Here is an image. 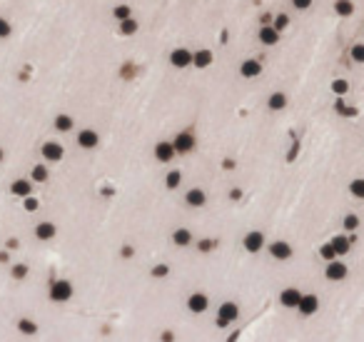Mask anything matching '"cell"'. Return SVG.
Listing matches in <instances>:
<instances>
[{
  "label": "cell",
  "mask_w": 364,
  "mask_h": 342,
  "mask_svg": "<svg viewBox=\"0 0 364 342\" xmlns=\"http://www.w3.org/2000/svg\"><path fill=\"white\" fill-rule=\"evenodd\" d=\"M40 152H42V157H45L48 163H60L62 155H65L62 145H60V143H53V140H48V143L40 148Z\"/></svg>",
  "instance_id": "cell-6"
},
{
  "label": "cell",
  "mask_w": 364,
  "mask_h": 342,
  "mask_svg": "<svg viewBox=\"0 0 364 342\" xmlns=\"http://www.w3.org/2000/svg\"><path fill=\"white\" fill-rule=\"evenodd\" d=\"M210 63H212L210 50H197V53H192V65H195V68H207Z\"/></svg>",
  "instance_id": "cell-19"
},
{
  "label": "cell",
  "mask_w": 364,
  "mask_h": 342,
  "mask_svg": "<svg viewBox=\"0 0 364 342\" xmlns=\"http://www.w3.org/2000/svg\"><path fill=\"white\" fill-rule=\"evenodd\" d=\"M58 235V228L53 225V223H40V225H35V237L38 240H53Z\"/></svg>",
  "instance_id": "cell-15"
},
{
  "label": "cell",
  "mask_w": 364,
  "mask_h": 342,
  "mask_svg": "<svg viewBox=\"0 0 364 342\" xmlns=\"http://www.w3.org/2000/svg\"><path fill=\"white\" fill-rule=\"evenodd\" d=\"M285 25H289L287 15H280V18H277V25H274V30H277V33H280V30H282V28H285Z\"/></svg>",
  "instance_id": "cell-40"
},
{
  "label": "cell",
  "mask_w": 364,
  "mask_h": 342,
  "mask_svg": "<svg viewBox=\"0 0 364 342\" xmlns=\"http://www.w3.org/2000/svg\"><path fill=\"white\" fill-rule=\"evenodd\" d=\"M197 247H200V252H210L212 247H215V243H212V240H200Z\"/></svg>",
  "instance_id": "cell-38"
},
{
  "label": "cell",
  "mask_w": 364,
  "mask_h": 342,
  "mask_svg": "<svg viewBox=\"0 0 364 342\" xmlns=\"http://www.w3.org/2000/svg\"><path fill=\"white\" fill-rule=\"evenodd\" d=\"M292 3H294V8H299V10H305V8L312 5V0H292Z\"/></svg>",
  "instance_id": "cell-41"
},
{
  "label": "cell",
  "mask_w": 364,
  "mask_h": 342,
  "mask_svg": "<svg viewBox=\"0 0 364 342\" xmlns=\"http://www.w3.org/2000/svg\"><path fill=\"white\" fill-rule=\"evenodd\" d=\"M170 63L175 68H187V65H192V53L185 50V48H177V50L170 53Z\"/></svg>",
  "instance_id": "cell-13"
},
{
  "label": "cell",
  "mask_w": 364,
  "mask_h": 342,
  "mask_svg": "<svg viewBox=\"0 0 364 342\" xmlns=\"http://www.w3.org/2000/svg\"><path fill=\"white\" fill-rule=\"evenodd\" d=\"M25 210H30V212L38 210V200L35 197H25Z\"/></svg>",
  "instance_id": "cell-39"
},
{
  "label": "cell",
  "mask_w": 364,
  "mask_h": 342,
  "mask_svg": "<svg viewBox=\"0 0 364 342\" xmlns=\"http://www.w3.org/2000/svg\"><path fill=\"white\" fill-rule=\"evenodd\" d=\"M345 228L347 230H357L359 228V217H357V215H347L345 217Z\"/></svg>",
  "instance_id": "cell-36"
},
{
  "label": "cell",
  "mask_w": 364,
  "mask_h": 342,
  "mask_svg": "<svg viewBox=\"0 0 364 342\" xmlns=\"http://www.w3.org/2000/svg\"><path fill=\"white\" fill-rule=\"evenodd\" d=\"M240 317V307L234 303H222L217 310V327H227Z\"/></svg>",
  "instance_id": "cell-2"
},
{
  "label": "cell",
  "mask_w": 364,
  "mask_h": 342,
  "mask_svg": "<svg viewBox=\"0 0 364 342\" xmlns=\"http://www.w3.org/2000/svg\"><path fill=\"white\" fill-rule=\"evenodd\" d=\"M162 342H175V335L173 332H162Z\"/></svg>",
  "instance_id": "cell-43"
},
{
  "label": "cell",
  "mask_w": 364,
  "mask_h": 342,
  "mask_svg": "<svg viewBox=\"0 0 364 342\" xmlns=\"http://www.w3.org/2000/svg\"><path fill=\"white\" fill-rule=\"evenodd\" d=\"M349 55H352V60H354V63H364V45H354Z\"/></svg>",
  "instance_id": "cell-35"
},
{
  "label": "cell",
  "mask_w": 364,
  "mask_h": 342,
  "mask_svg": "<svg viewBox=\"0 0 364 342\" xmlns=\"http://www.w3.org/2000/svg\"><path fill=\"white\" fill-rule=\"evenodd\" d=\"M240 73H242L245 77H257L260 73H262V65H260L257 60H245L242 68H240Z\"/></svg>",
  "instance_id": "cell-18"
},
{
  "label": "cell",
  "mask_w": 364,
  "mask_h": 342,
  "mask_svg": "<svg viewBox=\"0 0 364 342\" xmlns=\"http://www.w3.org/2000/svg\"><path fill=\"white\" fill-rule=\"evenodd\" d=\"M48 295H50L53 303H68L73 297V285L68 280H55L50 285V290H48Z\"/></svg>",
  "instance_id": "cell-1"
},
{
  "label": "cell",
  "mask_w": 364,
  "mask_h": 342,
  "mask_svg": "<svg viewBox=\"0 0 364 342\" xmlns=\"http://www.w3.org/2000/svg\"><path fill=\"white\" fill-rule=\"evenodd\" d=\"M150 275L157 277V280H160V277H167V275H170V265H155L153 270H150Z\"/></svg>",
  "instance_id": "cell-31"
},
{
  "label": "cell",
  "mask_w": 364,
  "mask_h": 342,
  "mask_svg": "<svg viewBox=\"0 0 364 342\" xmlns=\"http://www.w3.org/2000/svg\"><path fill=\"white\" fill-rule=\"evenodd\" d=\"M10 192H13V195H18V197H30V192H33V183H30V180H15V183L10 185Z\"/></svg>",
  "instance_id": "cell-16"
},
{
  "label": "cell",
  "mask_w": 364,
  "mask_h": 342,
  "mask_svg": "<svg viewBox=\"0 0 364 342\" xmlns=\"http://www.w3.org/2000/svg\"><path fill=\"white\" fill-rule=\"evenodd\" d=\"M0 160H3V148H0Z\"/></svg>",
  "instance_id": "cell-45"
},
{
  "label": "cell",
  "mask_w": 364,
  "mask_h": 342,
  "mask_svg": "<svg viewBox=\"0 0 364 342\" xmlns=\"http://www.w3.org/2000/svg\"><path fill=\"white\" fill-rule=\"evenodd\" d=\"M130 13H133V10H130V5H117L115 8V18L117 20H130Z\"/></svg>",
  "instance_id": "cell-33"
},
{
  "label": "cell",
  "mask_w": 364,
  "mask_h": 342,
  "mask_svg": "<svg viewBox=\"0 0 364 342\" xmlns=\"http://www.w3.org/2000/svg\"><path fill=\"white\" fill-rule=\"evenodd\" d=\"M319 255L325 257L327 263H332V260H337V252H334V247L329 245V243H327V245H322V250H319Z\"/></svg>",
  "instance_id": "cell-30"
},
{
  "label": "cell",
  "mask_w": 364,
  "mask_h": 342,
  "mask_svg": "<svg viewBox=\"0 0 364 342\" xmlns=\"http://www.w3.org/2000/svg\"><path fill=\"white\" fill-rule=\"evenodd\" d=\"M173 243L177 247H187V245H192V232L187 228H177L173 232Z\"/></svg>",
  "instance_id": "cell-17"
},
{
  "label": "cell",
  "mask_w": 364,
  "mask_h": 342,
  "mask_svg": "<svg viewBox=\"0 0 364 342\" xmlns=\"http://www.w3.org/2000/svg\"><path fill=\"white\" fill-rule=\"evenodd\" d=\"M10 275H13L15 280H25V277H28V265H23V263L13 265L10 267Z\"/></svg>",
  "instance_id": "cell-28"
},
{
  "label": "cell",
  "mask_w": 364,
  "mask_h": 342,
  "mask_svg": "<svg viewBox=\"0 0 364 342\" xmlns=\"http://www.w3.org/2000/svg\"><path fill=\"white\" fill-rule=\"evenodd\" d=\"M180 180H182V172H180V170H173V172H167V177H165V185H167L170 190H175V188H180Z\"/></svg>",
  "instance_id": "cell-26"
},
{
  "label": "cell",
  "mask_w": 364,
  "mask_h": 342,
  "mask_svg": "<svg viewBox=\"0 0 364 342\" xmlns=\"http://www.w3.org/2000/svg\"><path fill=\"white\" fill-rule=\"evenodd\" d=\"M329 245L334 247V252H337V257H339V255H345L347 250H349V240H347L345 235H337V237H334Z\"/></svg>",
  "instance_id": "cell-23"
},
{
  "label": "cell",
  "mask_w": 364,
  "mask_h": 342,
  "mask_svg": "<svg viewBox=\"0 0 364 342\" xmlns=\"http://www.w3.org/2000/svg\"><path fill=\"white\" fill-rule=\"evenodd\" d=\"M207 307H210V297H207L205 292H192L190 297H187V310L195 312V315L207 312Z\"/></svg>",
  "instance_id": "cell-4"
},
{
  "label": "cell",
  "mask_w": 364,
  "mask_h": 342,
  "mask_svg": "<svg viewBox=\"0 0 364 342\" xmlns=\"http://www.w3.org/2000/svg\"><path fill=\"white\" fill-rule=\"evenodd\" d=\"M332 90H334L337 95H345L347 90H349V85H347V80H334V83H332Z\"/></svg>",
  "instance_id": "cell-34"
},
{
  "label": "cell",
  "mask_w": 364,
  "mask_h": 342,
  "mask_svg": "<svg viewBox=\"0 0 364 342\" xmlns=\"http://www.w3.org/2000/svg\"><path fill=\"white\" fill-rule=\"evenodd\" d=\"M30 177H33V183H45L48 180V168L45 165H35L33 172H30Z\"/></svg>",
  "instance_id": "cell-27"
},
{
  "label": "cell",
  "mask_w": 364,
  "mask_h": 342,
  "mask_svg": "<svg viewBox=\"0 0 364 342\" xmlns=\"http://www.w3.org/2000/svg\"><path fill=\"white\" fill-rule=\"evenodd\" d=\"M325 277H327V280H332V283H342V280H347V265H345V263H339V260L327 263Z\"/></svg>",
  "instance_id": "cell-5"
},
{
  "label": "cell",
  "mask_w": 364,
  "mask_h": 342,
  "mask_svg": "<svg viewBox=\"0 0 364 342\" xmlns=\"http://www.w3.org/2000/svg\"><path fill=\"white\" fill-rule=\"evenodd\" d=\"M133 255H135L133 247H122V257H133Z\"/></svg>",
  "instance_id": "cell-42"
},
{
  "label": "cell",
  "mask_w": 364,
  "mask_h": 342,
  "mask_svg": "<svg viewBox=\"0 0 364 342\" xmlns=\"http://www.w3.org/2000/svg\"><path fill=\"white\" fill-rule=\"evenodd\" d=\"M55 130H60V133L73 130V117H70V115H58V117H55Z\"/></svg>",
  "instance_id": "cell-24"
},
{
  "label": "cell",
  "mask_w": 364,
  "mask_h": 342,
  "mask_svg": "<svg viewBox=\"0 0 364 342\" xmlns=\"http://www.w3.org/2000/svg\"><path fill=\"white\" fill-rule=\"evenodd\" d=\"M302 300V292L297 290V287H287V290H282V295H280V303L289 307V310H297V305Z\"/></svg>",
  "instance_id": "cell-9"
},
{
  "label": "cell",
  "mask_w": 364,
  "mask_h": 342,
  "mask_svg": "<svg viewBox=\"0 0 364 342\" xmlns=\"http://www.w3.org/2000/svg\"><path fill=\"white\" fill-rule=\"evenodd\" d=\"M349 192H352L354 197H362V200H364V180H352Z\"/></svg>",
  "instance_id": "cell-29"
},
{
  "label": "cell",
  "mask_w": 364,
  "mask_h": 342,
  "mask_svg": "<svg viewBox=\"0 0 364 342\" xmlns=\"http://www.w3.org/2000/svg\"><path fill=\"white\" fill-rule=\"evenodd\" d=\"M269 255H272L274 260H289V257H292V245L285 243V240H277V243L269 245Z\"/></svg>",
  "instance_id": "cell-10"
},
{
  "label": "cell",
  "mask_w": 364,
  "mask_h": 342,
  "mask_svg": "<svg viewBox=\"0 0 364 342\" xmlns=\"http://www.w3.org/2000/svg\"><path fill=\"white\" fill-rule=\"evenodd\" d=\"M97 143H100V137H97L95 130H80L77 133V145L82 150H93V148H97Z\"/></svg>",
  "instance_id": "cell-11"
},
{
  "label": "cell",
  "mask_w": 364,
  "mask_h": 342,
  "mask_svg": "<svg viewBox=\"0 0 364 342\" xmlns=\"http://www.w3.org/2000/svg\"><path fill=\"white\" fill-rule=\"evenodd\" d=\"M334 10H337L339 15H352V13H354V3H352V0H337V3H334Z\"/></svg>",
  "instance_id": "cell-25"
},
{
  "label": "cell",
  "mask_w": 364,
  "mask_h": 342,
  "mask_svg": "<svg viewBox=\"0 0 364 342\" xmlns=\"http://www.w3.org/2000/svg\"><path fill=\"white\" fill-rule=\"evenodd\" d=\"M175 155H177V152H175L173 143H157V145H155V157H157L160 163H170Z\"/></svg>",
  "instance_id": "cell-14"
},
{
  "label": "cell",
  "mask_w": 364,
  "mask_h": 342,
  "mask_svg": "<svg viewBox=\"0 0 364 342\" xmlns=\"http://www.w3.org/2000/svg\"><path fill=\"white\" fill-rule=\"evenodd\" d=\"M173 148L177 155H187V152L195 150V135L190 130H182V133H177V137L173 140Z\"/></svg>",
  "instance_id": "cell-3"
},
{
  "label": "cell",
  "mask_w": 364,
  "mask_h": 342,
  "mask_svg": "<svg viewBox=\"0 0 364 342\" xmlns=\"http://www.w3.org/2000/svg\"><path fill=\"white\" fill-rule=\"evenodd\" d=\"M297 310L305 315V317H312L317 310H319V297L317 295H302V300H299V305H297Z\"/></svg>",
  "instance_id": "cell-8"
},
{
  "label": "cell",
  "mask_w": 364,
  "mask_h": 342,
  "mask_svg": "<svg viewBox=\"0 0 364 342\" xmlns=\"http://www.w3.org/2000/svg\"><path fill=\"white\" fill-rule=\"evenodd\" d=\"M18 332L28 335V337H33V335H38V325L33 323V320H28V317H20L18 320Z\"/></svg>",
  "instance_id": "cell-20"
},
{
  "label": "cell",
  "mask_w": 364,
  "mask_h": 342,
  "mask_svg": "<svg viewBox=\"0 0 364 342\" xmlns=\"http://www.w3.org/2000/svg\"><path fill=\"white\" fill-rule=\"evenodd\" d=\"M260 40H262L265 45H274V43L280 40V33H277L274 28H262V30H260Z\"/></svg>",
  "instance_id": "cell-22"
},
{
  "label": "cell",
  "mask_w": 364,
  "mask_h": 342,
  "mask_svg": "<svg viewBox=\"0 0 364 342\" xmlns=\"http://www.w3.org/2000/svg\"><path fill=\"white\" fill-rule=\"evenodd\" d=\"M120 30H122V35H133L135 30H137V23L133 18L130 20H122V25H120Z\"/></svg>",
  "instance_id": "cell-32"
},
{
  "label": "cell",
  "mask_w": 364,
  "mask_h": 342,
  "mask_svg": "<svg viewBox=\"0 0 364 342\" xmlns=\"http://www.w3.org/2000/svg\"><path fill=\"white\" fill-rule=\"evenodd\" d=\"M0 263H8V252H0Z\"/></svg>",
  "instance_id": "cell-44"
},
{
  "label": "cell",
  "mask_w": 364,
  "mask_h": 342,
  "mask_svg": "<svg viewBox=\"0 0 364 342\" xmlns=\"http://www.w3.org/2000/svg\"><path fill=\"white\" fill-rule=\"evenodd\" d=\"M185 203H187L190 208H202V205L207 203V192L200 190V188H192V190L185 192Z\"/></svg>",
  "instance_id": "cell-12"
},
{
  "label": "cell",
  "mask_w": 364,
  "mask_h": 342,
  "mask_svg": "<svg viewBox=\"0 0 364 342\" xmlns=\"http://www.w3.org/2000/svg\"><path fill=\"white\" fill-rule=\"evenodd\" d=\"M242 245H245V250H247V252H260V250L265 247V235H262L260 230H252V232H247V235H245Z\"/></svg>",
  "instance_id": "cell-7"
},
{
  "label": "cell",
  "mask_w": 364,
  "mask_h": 342,
  "mask_svg": "<svg viewBox=\"0 0 364 342\" xmlns=\"http://www.w3.org/2000/svg\"><path fill=\"white\" fill-rule=\"evenodd\" d=\"M8 35H10V23L0 18V38H8Z\"/></svg>",
  "instance_id": "cell-37"
},
{
  "label": "cell",
  "mask_w": 364,
  "mask_h": 342,
  "mask_svg": "<svg viewBox=\"0 0 364 342\" xmlns=\"http://www.w3.org/2000/svg\"><path fill=\"white\" fill-rule=\"evenodd\" d=\"M267 105H269V110H282L287 105V95L285 93H274V95H269Z\"/></svg>",
  "instance_id": "cell-21"
}]
</instances>
